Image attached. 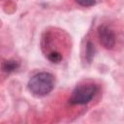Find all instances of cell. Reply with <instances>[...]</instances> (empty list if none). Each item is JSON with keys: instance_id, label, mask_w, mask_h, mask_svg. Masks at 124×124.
Returning a JSON list of instances; mask_svg holds the SVG:
<instances>
[{"instance_id": "obj_7", "label": "cell", "mask_w": 124, "mask_h": 124, "mask_svg": "<svg viewBox=\"0 0 124 124\" xmlns=\"http://www.w3.org/2000/svg\"><path fill=\"white\" fill-rule=\"evenodd\" d=\"M78 4H79L82 7H91L95 4L96 0H76Z\"/></svg>"}, {"instance_id": "obj_4", "label": "cell", "mask_w": 124, "mask_h": 124, "mask_svg": "<svg viewBox=\"0 0 124 124\" xmlns=\"http://www.w3.org/2000/svg\"><path fill=\"white\" fill-rule=\"evenodd\" d=\"M19 67V64L18 62H16V60H7L3 63L2 65V69L4 72L6 73H11V72H14L16 71L17 68Z\"/></svg>"}, {"instance_id": "obj_2", "label": "cell", "mask_w": 124, "mask_h": 124, "mask_svg": "<svg viewBox=\"0 0 124 124\" xmlns=\"http://www.w3.org/2000/svg\"><path fill=\"white\" fill-rule=\"evenodd\" d=\"M97 93V86L94 83H82L77 85L70 97L72 105H85L89 103Z\"/></svg>"}, {"instance_id": "obj_1", "label": "cell", "mask_w": 124, "mask_h": 124, "mask_svg": "<svg viewBox=\"0 0 124 124\" xmlns=\"http://www.w3.org/2000/svg\"><path fill=\"white\" fill-rule=\"evenodd\" d=\"M55 84L54 77L46 72H42L34 75L28 81L29 91L36 97H44L49 94Z\"/></svg>"}, {"instance_id": "obj_6", "label": "cell", "mask_w": 124, "mask_h": 124, "mask_svg": "<svg viewBox=\"0 0 124 124\" xmlns=\"http://www.w3.org/2000/svg\"><path fill=\"white\" fill-rule=\"evenodd\" d=\"M47 58L52 63H59L62 60V54L58 51H52L49 54H47Z\"/></svg>"}, {"instance_id": "obj_3", "label": "cell", "mask_w": 124, "mask_h": 124, "mask_svg": "<svg viewBox=\"0 0 124 124\" xmlns=\"http://www.w3.org/2000/svg\"><path fill=\"white\" fill-rule=\"evenodd\" d=\"M98 38L100 44L107 49H111L115 46V34L108 25H100L98 27Z\"/></svg>"}, {"instance_id": "obj_5", "label": "cell", "mask_w": 124, "mask_h": 124, "mask_svg": "<svg viewBox=\"0 0 124 124\" xmlns=\"http://www.w3.org/2000/svg\"><path fill=\"white\" fill-rule=\"evenodd\" d=\"M94 51H95L94 45L91 42H88L87 45H86V59H87L88 62H91V60L93 59Z\"/></svg>"}]
</instances>
